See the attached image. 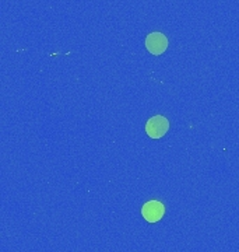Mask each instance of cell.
<instances>
[{
	"mask_svg": "<svg viewBox=\"0 0 239 252\" xmlns=\"http://www.w3.org/2000/svg\"><path fill=\"white\" fill-rule=\"evenodd\" d=\"M169 122L168 119L162 115H155L147 122L146 125V132L151 139H161L162 136L168 132Z\"/></svg>",
	"mask_w": 239,
	"mask_h": 252,
	"instance_id": "6da1fadb",
	"label": "cell"
},
{
	"mask_svg": "<svg viewBox=\"0 0 239 252\" xmlns=\"http://www.w3.org/2000/svg\"><path fill=\"white\" fill-rule=\"evenodd\" d=\"M164 213H165V207H164V205L161 202H157V200H151V202L144 203V206L142 209L143 217L149 223H157V221H159L162 219V216H164Z\"/></svg>",
	"mask_w": 239,
	"mask_h": 252,
	"instance_id": "7a4b0ae2",
	"label": "cell"
},
{
	"mask_svg": "<svg viewBox=\"0 0 239 252\" xmlns=\"http://www.w3.org/2000/svg\"><path fill=\"white\" fill-rule=\"evenodd\" d=\"M146 48L152 55L164 54L168 48V39L161 32H152L146 39Z\"/></svg>",
	"mask_w": 239,
	"mask_h": 252,
	"instance_id": "3957f363",
	"label": "cell"
}]
</instances>
